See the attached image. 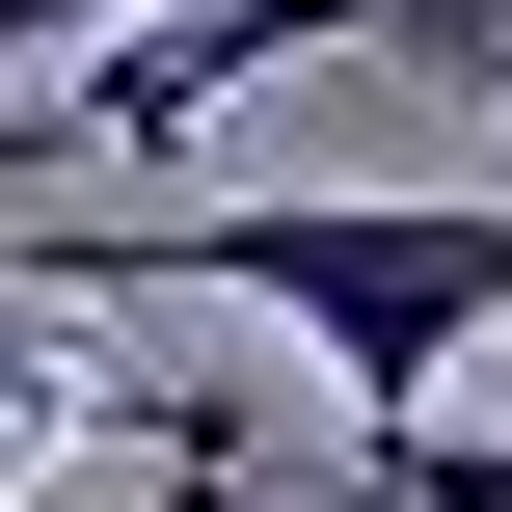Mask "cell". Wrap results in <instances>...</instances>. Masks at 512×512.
I'll return each instance as SVG.
<instances>
[{"mask_svg": "<svg viewBox=\"0 0 512 512\" xmlns=\"http://www.w3.org/2000/svg\"><path fill=\"white\" fill-rule=\"evenodd\" d=\"M378 512H512V432H432V405H378V459H351Z\"/></svg>", "mask_w": 512, "mask_h": 512, "instance_id": "obj_2", "label": "cell"}, {"mask_svg": "<svg viewBox=\"0 0 512 512\" xmlns=\"http://www.w3.org/2000/svg\"><path fill=\"white\" fill-rule=\"evenodd\" d=\"M0 297H81V324H135V297H243V324H297V378L378 432V405H459L512 351V189H216V216H27L0 243Z\"/></svg>", "mask_w": 512, "mask_h": 512, "instance_id": "obj_1", "label": "cell"}]
</instances>
